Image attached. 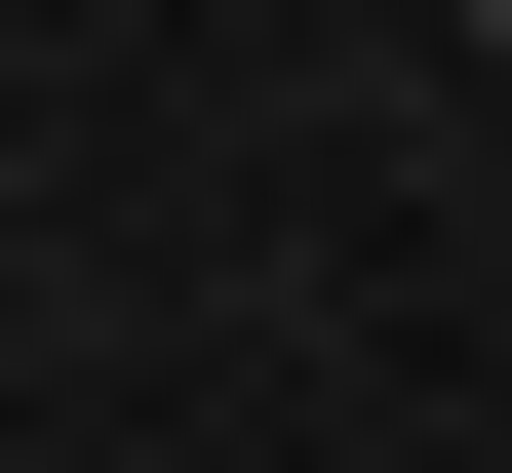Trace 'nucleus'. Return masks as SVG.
Masks as SVG:
<instances>
[{"instance_id":"nucleus-1","label":"nucleus","mask_w":512,"mask_h":473,"mask_svg":"<svg viewBox=\"0 0 512 473\" xmlns=\"http://www.w3.org/2000/svg\"><path fill=\"white\" fill-rule=\"evenodd\" d=\"M434 40H512V0H434Z\"/></svg>"}]
</instances>
